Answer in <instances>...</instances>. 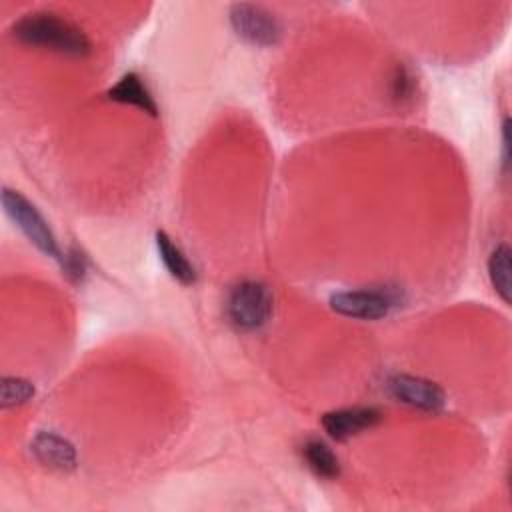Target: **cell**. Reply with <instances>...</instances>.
<instances>
[{
	"label": "cell",
	"mask_w": 512,
	"mask_h": 512,
	"mask_svg": "<svg viewBox=\"0 0 512 512\" xmlns=\"http://www.w3.org/2000/svg\"><path fill=\"white\" fill-rule=\"evenodd\" d=\"M30 450L34 458L50 470L72 472L78 464L74 444L56 432H48V430L38 432L30 442Z\"/></svg>",
	"instance_id": "obj_8"
},
{
	"label": "cell",
	"mask_w": 512,
	"mask_h": 512,
	"mask_svg": "<svg viewBox=\"0 0 512 512\" xmlns=\"http://www.w3.org/2000/svg\"><path fill=\"white\" fill-rule=\"evenodd\" d=\"M154 240H156L158 256H160L164 268L168 270V274H170L174 280H178L180 284H184V286L194 284V282H196V268H194L192 262L184 256V252L172 242V238H170L166 232L158 230L156 236H154Z\"/></svg>",
	"instance_id": "obj_10"
},
{
	"label": "cell",
	"mask_w": 512,
	"mask_h": 512,
	"mask_svg": "<svg viewBox=\"0 0 512 512\" xmlns=\"http://www.w3.org/2000/svg\"><path fill=\"white\" fill-rule=\"evenodd\" d=\"M510 256H512L510 246L502 242V244H498L492 250V254L488 258V278H490V284H492L494 292L502 298L504 304H510V296H512Z\"/></svg>",
	"instance_id": "obj_12"
},
{
	"label": "cell",
	"mask_w": 512,
	"mask_h": 512,
	"mask_svg": "<svg viewBox=\"0 0 512 512\" xmlns=\"http://www.w3.org/2000/svg\"><path fill=\"white\" fill-rule=\"evenodd\" d=\"M36 388L32 382L18 376H4L0 384V404L2 408H16L32 400Z\"/></svg>",
	"instance_id": "obj_13"
},
{
	"label": "cell",
	"mask_w": 512,
	"mask_h": 512,
	"mask_svg": "<svg viewBox=\"0 0 512 512\" xmlns=\"http://www.w3.org/2000/svg\"><path fill=\"white\" fill-rule=\"evenodd\" d=\"M12 36L26 46H38L62 56L80 58L92 50L84 30L54 12H32L22 16L14 22Z\"/></svg>",
	"instance_id": "obj_1"
},
{
	"label": "cell",
	"mask_w": 512,
	"mask_h": 512,
	"mask_svg": "<svg viewBox=\"0 0 512 512\" xmlns=\"http://www.w3.org/2000/svg\"><path fill=\"white\" fill-rule=\"evenodd\" d=\"M300 454H302V460L306 462V466L318 478L334 480L340 476V460L326 442H322L318 438H310L302 444Z\"/></svg>",
	"instance_id": "obj_11"
},
{
	"label": "cell",
	"mask_w": 512,
	"mask_h": 512,
	"mask_svg": "<svg viewBox=\"0 0 512 512\" xmlns=\"http://www.w3.org/2000/svg\"><path fill=\"white\" fill-rule=\"evenodd\" d=\"M404 302V292L398 286H370L344 290L330 296V308L342 316L356 320H382Z\"/></svg>",
	"instance_id": "obj_2"
},
{
	"label": "cell",
	"mask_w": 512,
	"mask_h": 512,
	"mask_svg": "<svg viewBox=\"0 0 512 512\" xmlns=\"http://www.w3.org/2000/svg\"><path fill=\"white\" fill-rule=\"evenodd\" d=\"M274 298L270 288L260 280L238 282L226 300L230 322L242 332L260 330L272 316Z\"/></svg>",
	"instance_id": "obj_3"
},
{
	"label": "cell",
	"mask_w": 512,
	"mask_h": 512,
	"mask_svg": "<svg viewBox=\"0 0 512 512\" xmlns=\"http://www.w3.org/2000/svg\"><path fill=\"white\" fill-rule=\"evenodd\" d=\"M502 164L508 168L510 164V120L506 118L502 124Z\"/></svg>",
	"instance_id": "obj_16"
},
{
	"label": "cell",
	"mask_w": 512,
	"mask_h": 512,
	"mask_svg": "<svg viewBox=\"0 0 512 512\" xmlns=\"http://www.w3.org/2000/svg\"><path fill=\"white\" fill-rule=\"evenodd\" d=\"M106 96H108V100H114L118 104L134 106V108H140L142 112H146L150 116H158V104H156L152 92L148 90V86L144 84V80L136 72L124 74L106 92Z\"/></svg>",
	"instance_id": "obj_9"
},
{
	"label": "cell",
	"mask_w": 512,
	"mask_h": 512,
	"mask_svg": "<svg viewBox=\"0 0 512 512\" xmlns=\"http://www.w3.org/2000/svg\"><path fill=\"white\" fill-rule=\"evenodd\" d=\"M380 420H382V412L374 406H348V408H338L322 414L320 424L332 440L344 442L352 436H358L374 428Z\"/></svg>",
	"instance_id": "obj_7"
},
{
	"label": "cell",
	"mask_w": 512,
	"mask_h": 512,
	"mask_svg": "<svg viewBox=\"0 0 512 512\" xmlns=\"http://www.w3.org/2000/svg\"><path fill=\"white\" fill-rule=\"evenodd\" d=\"M412 92H414V76L404 66H398L394 76H392V82H390L392 98L398 104H402V102L412 98Z\"/></svg>",
	"instance_id": "obj_15"
},
{
	"label": "cell",
	"mask_w": 512,
	"mask_h": 512,
	"mask_svg": "<svg viewBox=\"0 0 512 512\" xmlns=\"http://www.w3.org/2000/svg\"><path fill=\"white\" fill-rule=\"evenodd\" d=\"M60 266L64 270V274L72 280V282H82L88 274V258L78 250V248H68L64 250V256L60 260Z\"/></svg>",
	"instance_id": "obj_14"
},
{
	"label": "cell",
	"mask_w": 512,
	"mask_h": 512,
	"mask_svg": "<svg viewBox=\"0 0 512 512\" xmlns=\"http://www.w3.org/2000/svg\"><path fill=\"white\" fill-rule=\"evenodd\" d=\"M384 388L394 402L404 404L412 410L436 414L446 406V394L442 386L422 376L392 374L388 376Z\"/></svg>",
	"instance_id": "obj_6"
},
{
	"label": "cell",
	"mask_w": 512,
	"mask_h": 512,
	"mask_svg": "<svg viewBox=\"0 0 512 512\" xmlns=\"http://www.w3.org/2000/svg\"><path fill=\"white\" fill-rule=\"evenodd\" d=\"M230 26L238 38L252 46L270 48L276 46L282 38V24L274 12L260 4L238 2L230 6L228 12Z\"/></svg>",
	"instance_id": "obj_5"
},
{
	"label": "cell",
	"mask_w": 512,
	"mask_h": 512,
	"mask_svg": "<svg viewBox=\"0 0 512 512\" xmlns=\"http://www.w3.org/2000/svg\"><path fill=\"white\" fill-rule=\"evenodd\" d=\"M2 206L8 214V218L30 240V244H34L42 254L54 258L56 262L62 260L64 252H62L52 228L48 226L46 218L38 212V208L28 198H24L16 190L4 188L2 190Z\"/></svg>",
	"instance_id": "obj_4"
}]
</instances>
